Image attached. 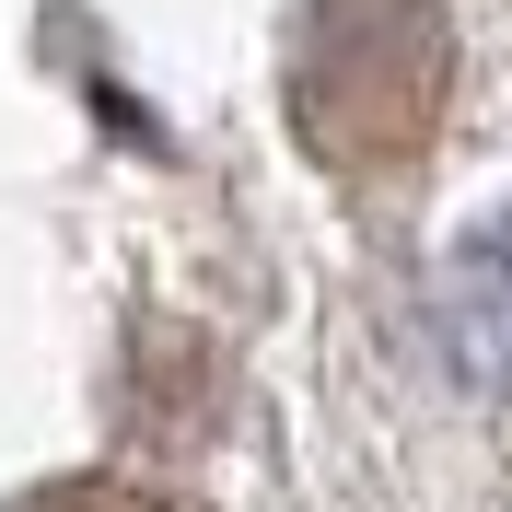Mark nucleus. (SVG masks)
<instances>
[{
    "mask_svg": "<svg viewBox=\"0 0 512 512\" xmlns=\"http://www.w3.org/2000/svg\"><path fill=\"white\" fill-rule=\"evenodd\" d=\"M431 315H443V350L466 384L512 396V210L478 222L466 245L443 256V291H431Z\"/></svg>",
    "mask_w": 512,
    "mask_h": 512,
    "instance_id": "1",
    "label": "nucleus"
}]
</instances>
